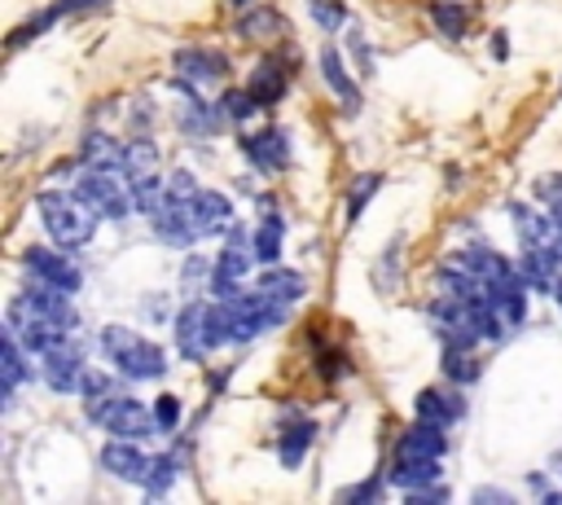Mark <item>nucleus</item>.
Instances as JSON below:
<instances>
[{
    "label": "nucleus",
    "instance_id": "obj_20",
    "mask_svg": "<svg viewBox=\"0 0 562 505\" xmlns=\"http://www.w3.org/2000/svg\"><path fill=\"white\" fill-rule=\"evenodd\" d=\"M448 452V439H443V426L435 422H413L400 439H395V457H443Z\"/></svg>",
    "mask_w": 562,
    "mask_h": 505
},
{
    "label": "nucleus",
    "instance_id": "obj_17",
    "mask_svg": "<svg viewBox=\"0 0 562 505\" xmlns=\"http://www.w3.org/2000/svg\"><path fill=\"white\" fill-rule=\"evenodd\" d=\"M518 272L527 277L531 290H553V281L562 277V250L558 246H522Z\"/></svg>",
    "mask_w": 562,
    "mask_h": 505
},
{
    "label": "nucleus",
    "instance_id": "obj_4",
    "mask_svg": "<svg viewBox=\"0 0 562 505\" xmlns=\"http://www.w3.org/2000/svg\"><path fill=\"white\" fill-rule=\"evenodd\" d=\"M75 198H83L101 220H123L132 206V184L119 180V171H105V167H83L70 184Z\"/></svg>",
    "mask_w": 562,
    "mask_h": 505
},
{
    "label": "nucleus",
    "instance_id": "obj_24",
    "mask_svg": "<svg viewBox=\"0 0 562 505\" xmlns=\"http://www.w3.org/2000/svg\"><path fill=\"white\" fill-rule=\"evenodd\" d=\"M26 299L44 312V316H53L57 325H66L70 334H75V325H79V312H75V303H70V290H57V285H48V281H35L31 290H26Z\"/></svg>",
    "mask_w": 562,
    "mask_h": 505
},
{
    "label": "nucleus",
    "instance_id": "obj_44",
    "mask_svg": "<svg viewBox=\"0 0 562 505\" xmlns=\"http://www.w3.org/2000/svg\"><path fill=\"white\" fill-rule=\"evenodd\" d=\"M549 294H553V299H558V307H562V277L553 281V290H549Z\"/></svg>",
    "mask_w": 562,
    "mask_h": 505
},
{
    "label": "nucleus",
    "instance_id": "obj_25",
    "mask_svg": "<svg viewBox=\"0 0 562 505\" xmlns=\"http://www.w3.org/2000/svg\"><path fill=\"white\" fill-rule=\"evenodd\" d=\"M259 290H263L268 299H277V303H299L303 290H307V281H303V272H294V268H277V263H268L263 277H259Z\"/></svg>",
    "mask_w": 562,
    "mask_h": 505
},
{
    "label": "nucleus",
    "instance_id": "obj_40",
    "mask_svg": "<svg viewBox=\"0 0 562 505\" xmlns=\"http://www.w3.org/2000/svg\"><path fill=\"white\" fill-rule=\"evenodd\" d=\"M382 496V479H364V483H356V487H342L338 492V501H378Z\"/></svg>",
    "mask_w": 562,
    "mask_h": 505
},
{
    "label": "nucleus",
    "instance_id": "obj_23",
    "mask_svg": "<svg viewBox=\"0 0 562 505\" xmlns=\"http://www.w3.org/2000/svg\"><path fill=\"white\" fill-rule=\"evenodd\" d=\"M439 474H443V470H439V457H395V465L386 470V483L413 492V487L439 483Z\"/></svg>",
    "mask_w": 562,
    "mask_h": 505
},
{
    "label": "nucleus",
    "instance_id": "obj_42",
    "mask_svg": "<svg viewBox=\"0 0 562 505\" xmlns=\"http://www.w3.org/2000/svg\"><path fill=\"white\" fill-rule=\"evenodd\" d=\"M474 501H496V505H509V501H514V492H505V487H474Z\"/></svg>",
    "mask_w": 562,
    "mask_h": 505
},
{
    "label": "nucleus",
    "instance_id": "obj_39",
    "mask_svg": "<svg viewBox=\"0 0 562 505\" xmlns=\"http://www.w3.org/2000/svg\"><path fill=\"white\" fill-rule=\"evenodd\" d=\"M110 391H114V382H110V373H101V369H88L83 382H79V395H83V400H101V395H110Z\"/></svg>",
    "mask_w": 562,
    "mask_h": 505
},
{
    "label": "nucleus",
    "instance_id": "obj_15",
    "mask_svg": "<svg viewBox=\"0 0 562 505\" xmlns=\"http://www.w3.org/2000/svg\"><path fill=\"white\" fill-rule=\"evenodd\" d=\"M246 92H250L259 105H277V101L290 92V70L281 66V57L255 61V70L246 75Z\"/></svg>",
    "mask_w": 562,
    "mask_h": 505
},
{
    "label": "nucleus",
    "instance_id": "obj_31",
    "mask_svg": "<svg viewBox=\"0 0 562 505\" xmlns=\"http://www.w3.org/2000/svg\"><path fill=\"white\" fill-rule=\"evenodd\" d=\"M132 184V206L140 211V215H154L162 202H167V184L158 180V176H136V180H127Z\"/></svg>",
    "mask_w": 562,
    "mask_h": 505
},
{
    "label": "nucleus",
    "instance_id": "obj_5",
    "mask_svg": "<svg viewBox=\"0 0 562 505\" xmlns=\"http://www.w3.org/2000/svg\"><path fill=\"white\" fill-rule=\"evenodd\" d=\"M31 356H44V351H53V347H61L66 338H70V329L66 325H57L53 316H44L26 294H18L13 303H9V325H4Z\"/></svg>",
    "mask_w": 562,
    "mask_h": 505
},
{
    "label": "nucleus",
    "instance_id": "obj_1",
    "mask_svg": "<svg viewBox=\"0 0 562 505\" xmlns=\"http://www.w3.org/2000/svg\"><path fill=\"white\" fill-rule=\"evenodd\" d=\"M101 356L123 373V378H136V382H154L167 373V356L158 343H149L145 334L127 329V325H105L101 338H97Z\"/></svg>",
    "mask_w": 562,
    "mask_h": 505
},
{
    "label": "nucleus",
    "instance_id": "obj_10",
    "mask_svg": "<svg viewBox=\"0 0 562 505\" xmlns=\"http://www.w3.org/2000/svg\"><path fill=\"white\" fill-rule=\"evenodd\" d=\"M44 364V382L57 391V395H79V382H83V373H88V364H83V351H79V343H61V347H53V351H44L40 356Z\"/></svg>",
    "mask_w": 562,
    "mask_h": 505
},
{
    "label": "nucleus",
    "instance_id": "obj_41",
    "mask_svg": "<svg viewBox=\"0 0 562 505\" xmlns=\"http://www.w3.org/2000/svg\"><path fill=\"white\" fill-rule=\"evenodd\" d=\"M167 198H198V184L189 171H171L167 176Z\"/></svg>",
    "mask_w": 562,
    "mask_h": 505
},
{
    "label": "nucleus",
    "instance_id": "obj_11",
    "mask_svg": "<svg viewBox=\"0 0 562 505\" xmlns=\"http://www.w3.org/2000/svg\"><path fill=\"white\" fill-rule=\"evenodd\" d=\"M241 154L259 167V171H268V176H277V171H285L290 167V136L281 132V127H259V132H246L241 136Z\"/></svg>",
    "mask_w": 562,
    "mask_h": 505
},
{
    "label": "nucleus",
    "instance_id": "obj_34",
    "mask_svg": "<svg viewBox=\"0 0 562 505\" xmlns=\"http://www.w3.org/2000/svg\"><path fill=\"white\" fill-rule=\"evenodd\" d=\"M53 22H61V9H57V4H48V9H40V18H26L22 26H13V31H9V48H22L26 40H40Z\"/></svg>",
    "mask_w": 562,
    "mask_h": 505
},
{
    "label": "nucleus",
    "instance_id": "obj_22",
    "mask_svg": "<svg viewBox=\"0 0 562 505\" xmlns=\"http://www.w3.org/2000/svg\"><path fill=\"white\" fill-rule=\"evenodd\" d=\"M193 215H198L202 237H211V233H228V228H233V202H228L220 189H198V198H193Z\"/></svg>",
    "mask_w": 562,
    "mask_h": 505
},
{
    "label": "nucleus",
    "instance_id": "obj_7",
    "mask_svg": "<svg viewBox=\"0 0 562 505\" xmlns=\"http://www.w3.org/2000/svg\"><path fill=\"white\" fill-rule=\"evenodd\" d=\"M149 220H154V237L162 246H193L202 237L198 215H193V198H167Z\"/></svg>",
    "mask_w": 562,
    "mask_h": 505
},
{
    "label": "nucleus",
    "instance_id": "obj_26",
    "mask_svg": "<svg viewBox=\"0 0 562 505\" xmlns=\"http://www.w3.org/2000/svg\"><path fill=\"white\" fill-rule=\"evenodd\" d=\"M426 13H430V22H435V31H439L443 40H465V31H470V9H465V0H430Z\"/></svg>",
    "mask_w": 562,
    "mask_h": 505
},
{
    "label": "nucleus",
    "instance_id": "obj_12",
    "mask_svg": "<svg viewBox=\"0 0 562 505\" xmlns=\"http://www.w3.org/2000/svg\"><path fill=\"white\" fill-rule=\"evenodd\" d=\"M176 351L184 356V360H202V356H211V347H206V299H193V303H184L180 312H176Z\"/></svg>",
    "mask_w": 562,
    "mask_h": 505
},
{
    "label": "nucleus",
    "instance_id": "obj_45",
    "mask_svg": "<svg viewBox=\"0 0 562 505\" xmlns=\"http://www.w3.org/2000/svg\"><path fill=\"white\" fill-rule=\"evenodd\" d=\"M228 4H233V9H246V4H255V0H228Z\"/></svg>",
    "mask_w": 562,
    "mask_h": 505
},
{
    "label": "nucleus",
    "instance_id": "obj_13",
    "mask_svg": "<svg viewBox=\"0 0 562 505\" xmlns=\"http://www.w3.org/2000/svg\"><path fill=\"white\" fill-rule=\"evenodd\" d=\"M224 123H228V119H224L220 101H206L202 92H198V97H184V101L176 105V127H180L184 136H215Z\"/></svg>",
    "mask_w": 562,
    "mask_h": 505
},
{
    "label": "nucleus",
    "instance_id": "obj_8",
    "mask_svg": "<svg viewBox=\"0 0 562 505\" xmlns=\"http://www.w3.org/2000/svg\"><path fill=\"white\" fill-rule=\"evenodd\" d=\"M171 70H176V75H184V79H193V83H224V79H228V70H233V61H228V53H224V48L184 44V48H176V53H171Z\"/></svg>",
    "mask_w": 562,
    "mask_h": 505
},
{
    "label": "nucleus",
    "instance_id": "obj_2",
    "mask_svg": "<svg viewBox=\"0 0 562 505\" xmlns=\"http://www.w3.org/2000/svg\"><path fill=\"white\" fill-rule=\"evenodd\" d=\"M35 206H40V220H44L48 237H53L61 250H79V246H88V242L97 237V220H101V215H97L83 198L61 193V189H44Z\"/></svg>",
    "mask_w": 562,
    "mask_h": 505
},
{
    "label": "nucleus",
    "instance_id": "obj_14",
    "mask_svg": "<svg viewBox=\"0 0 562 505\" xmlns=\"http://www.w3.org/2000/svg\"><path fill=\"white\" fill-rule=\"evenodd\" d=\"M101 465H105L114 479H123V483H145L154 457H145V452L136 448V439H119V444H105V448H101Z\"/></svg>",
    "mask_w": 562,
    "mask_h": 505
},
{
    "label": "nucleus",
    "instance_id": "obj_29",
    "mask_svg": "<svg viewBox=\"0 0 562 505\" xmlns=\"http://www.w3.org/2000/svg\"><path fill=\"white\" fill-rule=\"evenodd\" d=\"M233 26H237V35H246V40H263V35H277V31L285 26V18H281L277 9H268V4H259V9L246 4Z\"/></svg>",
    "mask_w": 562,
    "mask_h": 505
},
{
    "label": "nucleus",
    "instance_id": "obj_19",
    "mask_svg": "<svg viewBox=\"0 0 562 505\" xmlns=\"http://www.w3.org/2000/svg\"><path fill=\"white\" fill-rule=\"evenodd\" d=\"M312 439H316V422L312 417H285L281 422V439H277V461L285 465V470H299V461H303V452L312 448Z\"/></svg>",
    "mask_w": 562,
    "mask_h": 505
},
{
    "label": "nucleus",
    "instance_id": "obj_36",
    "mask_svg": "<svg viewBox=\"0 0 562 505\" xmlns=\"http://www.w3.org/2000/svg\"><path fill=\"white\" fill-rule=\"evenodd\" d=\"M443 373L465 386V382L479 378V360L470 356V347H443Z\"/></svg>",
    "mask_w": 562,
    "mask_h": 505
},
{
    "label": "nucleus",
    "instance_id": "obj_33",
    "mask_svg": "<svg viewBox=\"0 0 562 505\" xmlns=\"http://www.w3.org/2000/svg\"><path fill=\"white\" fill-rule=\"evenodd\" d=\"M180 479V457L176 452H162V457H154V465H149V479L140 483L149 496H162L171 483Z\"/></svg>",
    "mask_w": 562,
    "mask_h": 505
},
{
    "label": "nucleus",
    "instance_id": "obj_32",
    "mask_svg": "<svg viewBox=\"0 0 562 505\" xmlns=\"http://www.w3.org/2000/svg\"><path fill=\"white\" fill-rule=\"evenodd\" d=\"M382 189V171H360L351 184H347V224L360 220V211L369 206V198Z\"/></svg>",
    "mask_w": 562,
    "mask_h": 505
},
{
    "label": "nucleus",
    "instance_id": "obj_16",
    "mask_svg": "<svg viewBox=\"0 0 562 505\" xmlns=\"http://www.w3.org/2000/svg\"><path fill=\"white\" fill-rule=\"evenodd\" d=\"M413 408H417V417H422V422H435V426H443V430H448L452 422H461V417H465V400H461V391H439V386L417 391Z\"/></svg>",
    "mask_w": 562,
    "mask_h": 505
},
{
    "label": "nucleus",
    "instance_id": "obj_3",
    "mask_svg": "<svg viewBox=\"0 0 562 505\" xmlns=\"http://www.w3.org/2000/svg\"><path fill=\"white\" fill-rule=\"evenodd\" d=\"M88 404V417L101 426V430H110V435H119V439H149V435H158V417H154V408H145L140 400H132V395H101V400H83Z\"/></svg>",
    "mask_w": 562,
    "mask_h": 505
},
{
    "label": "nucleus",
    "instance_id": "obj_18",
    "mask_svg": "<svg viewBox=\"0 0 562 505\" xmlns=\"http://www.w3.org/2000/svg\"><path fill=\"white\" fill-rule=\"evenodd\" d=\"M79 167H105V171H123L127 167V145L110 132H88L79 145Z\"/></svg>",
    "mask_w": 562,
    "mask_h": 505
},
{
    "label": "nucleus",
    "instance_id": "obj_43",
    "mask_svg": "<svg viewBox=\"0 0 562 505\" xmlns=\"http://www.w3.org/2000/svg\"><path fill=\"white\" fill-rule=\"evenodd\" d=\"M505 44H509V40H505V31H496V35H492V53H496L501 61L509 57V48H505Z\"/></svg>",
    "mask_w": 562,
    "mask_h": 505
},
{
    "label": "nucleus",
    "instance_id": "obj_30",
    "mask_svg": "<svg viewBox=\"0 0 562 505\" xmlns=\"http://www.w3.org/2000/svg\"><path fill=\"white\" fill-rule=\"evenodd\" d=\"M215 101H220L224 119H228V123H237V127H241L246 119H255V114L263 110V105H259V101H255V97H250L246 88H224V92H220Z\"/></svg>",
    "mask_w": 562,
    "mask_h": 505
},
{
    "label": "nucleus",
    "instance_id": "obj_35",
    "mask_svg": "<svg viewBox=\"0 0 562 505\" xmlns=\"http://www.w3.org/2000/svg\"><path fill=\"white\" fill-rule=\"evenodd\" d=\"M154 167H158V149H154V141L149 136H140V141H132L127 145V180H136V176H154Z\"/></svg>",
    "mask_w": 562,
    "mask_h": 505
},
{
    "label": "nucleus",
    "instance_id": "obj_27",
    "mask_svg": "<svg viewBox=\"0 0 562 505\" xmlns=\"http://www.w3.org/2000/svg\"><path fill=\"white\" fill-rule=\"evenodd\" d=\"M250 237H255V259H259L263 268L277 263V259H281V242H285V215H281V211H268Z\"/></svg>",
    "mask_w": 562,
    "mask_h": 505
},
{
    "label": "nucleus",
    "instance_id": "obj_28",
    "mask_svg": "<svg viewBox=\"0 0 562 505\" xmlns=\"http://www.w3.org/2000/svg\"><path fill=\"white\" fill-rule=\"evenodd\" d=\"M0 364H4V408L13 404V391L31 378V364H26V347L4 329V347H0Z\"/></svg>",
    "mask_w": 562,
    "mask_h": 505
},
{
    "label": "nucleus",
    "instance_id": "obj_6",
    "mask_svg": "<svg viewBox=\"0 0 562 505\" xmlns=\"http://www.w3.org/2000/svg\"><path fill=\"white\" fill-rule=\"evenodd\" d=\"M250 259H255V237H246V228L233 224V228H228V242H224V250H220V259L211 263V294H215V299H233V294L241 290V281H246Z\"/></svg>",
    "mask_w": 562,
    "mask_h": 505
},
{
    "label": "nucleus",
    "instance_id": "obj_21",
    "mask_svg": "<svg viewBox=\"0 0 562 505\" xmlns=\"http://www.w3.org/2000/svg\"><path fill=\"white\" fill-rule=\"evenodd\" d=\"M321 75H325V83H329V92L347 105V110H360V88H356V79L347 75V66H342V53L334 48V44H325L321 48Z\"/></svg>",
    "mask_w": 562,
    "mask_h": 505
},
{
    "label": "nucleus",
    "instance_id": "obj_37",
    "mask_svg": "<svg viewBox=\"0 0 562 505\" xmlns=\"http://www.w3.org/2000/svg\"><path fill=\"white\" fill-rule=\"evenodd\" d=\"M312 22L325 31H338V26H347V4L342 0H312Z\"/></svg>",
    "mask_w": 562,
    "mask_h": 505
},
{
    "label": "nucleus",
    "instance_id": "obj_38",
    "mask_svg": "<svg viewBox=\"0 0 562 505\" xmlns=\"http://www.w3.org/2000/svg\"><path fill=\"white\" fill-rule=\"evenodd\" d=\"M154 417H158V430H167V435H171V430L180 426L184 408H180V400H176V395H158V400H154Z\"/></svg>",
    "mask_w": 562,
    "mask_h": 505
},
{
    "label": "nucleus",
    "instance_id": "obj_9",
    "mask_svg": "<svg viewBox=\"0 0 562 505\" xmlns=\"http://www.w3.org/2000/svg\"><path fill=\"white\" fill-rule=\"evenodd\" d=\"M22 268H26L35 281H48V285L70 290V294L83 285L79 263L66 259V255H57V250H44V246H26V250H22Z\"/></svg>",
    "mask_w": 562,
    "mask_h": 505
}]
</instances>
